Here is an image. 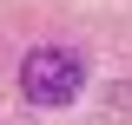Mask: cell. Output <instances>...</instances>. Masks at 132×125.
Returning <instances> with one entry per match:
<instances>
[{
	"instance_id": "cell-1",
	"label": "cell",
	"mask_w": 132,
	"mask_h": 125,
	"mask_svg": "<svg viewBox=\"0 0 132 125\" xmlns=\"http://www.w3.org/2000/svg\"><path fill=\"white\" fill-rule=\"evenodd\" d=\"M20 92H27V105H40V112L73 105V99L86 92V59L73 46H33L27 59H20Z\"/></svg>"
}]
</instances>
